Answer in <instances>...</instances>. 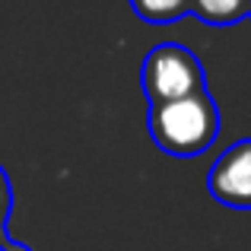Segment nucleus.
I'll list each match as a JSON object with an SVG mask.
<instances>
[{
    "label": "nucleus",
    "mask_w": 251,
    "mask_h": 251,
    "mask_svg": "<svg viewBox=\"0 0 251 251\" xmlns=\"http://www.w3.org/2000/svg\"><path fill=\"white\" fill-rule=\"evenodd\" d=\"M147 127L153 143L175 159H194L213 147L220 134V111L207 89L175 102L150 105Z\"/></svg>",
    "instance_id": "nucleus-1"
},
{
    "label": "nucleus",
    "mask_w": 251,
    "mask_h": 251,
    "mask_svg": "<svg viewBox=\"0 0 251 251\" xmlns=\"http://www.w3.org/2000/svg\"><path fill=\"white\" fill-rule=\"evenodd\" d=\"M140 86L150 105L175 102V99L194 96L207 89L203 86V67L194 57V51L175 42H162L143 57L140 67Z\"/></svg>",
    "instance_id": "nucleus-2"
},
{
    "label": "nucleus",
    "mask_w": 251,
    "mask_h": 251,
    "mask_svg": "<svg viewBox=\"0 0 251 251\" xmlns=\"http://www.w3.org/2000/svg\"><path fill=\"white\" fill-rule=\"evenodd\" d=\"M213 201L232 210H251V137L239 140L213 162L207 175Z\"/></svg>",
    "instance_id": "nucleus-3"
},
{
    "label": "nucleus",
    "mask_w": 251,
    "mask_h": 251,
    "mask_svg": "<svg viewBox=\"0 0 251 251\" xmlns=\"http://www.w3.org/2000/svg\"><path fill=\"white\" fill-rule=\"evenodd\" d=\"M191 13L210 25H232L251 16V0H191Z\"/></svg>",
    "instance_id": "nucleus-4"
},
{
    "label": "nucleus",
    "mask_w": 251,
    "mask_h": 251,
    "mask_svg": "<svg viewBox=\"0 0 251 251\" xmlns=\"http://www.w3.org/2000/svg\"><path fill=\"white\" fill-rule=\"evenodd\" d=\"M134 13L143 19V23H175L184 13H191V0H130Z\"/></svg>",
    "instance_id": "nucleus-5"
},
{
    "label": "nucleus",
    "mask_w": 251,
    "mask_h": 251,
    "mask_svg": "<svg viewBox=\"0 0 251 251\" xmlns=\"http://www.w3.org/2000/svg\"><path fill=\"white\" fill-rule=\"evenodd\" d=\"M10 210H13V188H10V178H6L3 166H0V242L10 239V232H6V223H10Z\"/></svg>",
    "instance_id": "nucleus-6"
},
{
    "label": "nucleus",
    "mask_w": 251,
    "mask_h": 251,
    "mask_svg": "<svg viewBox=\"0 0 251 251\" xmlns=\"http://www.w3.org/2000/svg\"><path fill=\"white\" fill-rule=\"evenodd\" d=\"M0 251H32V248L19 245V242H13V239H3V242H0Z\"/></svg>",
    "instance_id": "nucleus-7"
}]
</instances>
